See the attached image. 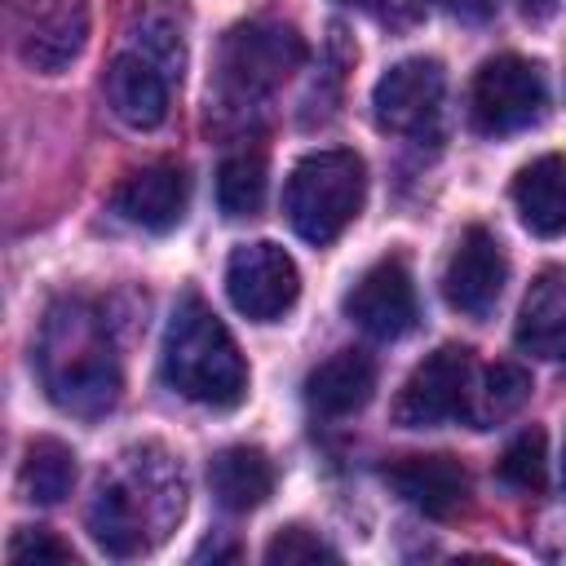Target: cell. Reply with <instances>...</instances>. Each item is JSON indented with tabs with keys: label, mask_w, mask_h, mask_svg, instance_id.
Segmentation results:
<instances>
[{
	"label": "cell",
	"mask_w": 566,
	"mask_h": 566,
	"mask_svg": "<svg viewBox=\"0 0 566 566\" xmlns=\"http://www.w3.org/2000/svg\"><path fill=\"white\" fill-rule=\"evenodd\" d=\"M186 513V473L181 464L155 447H128L97 478L88 500V535L111 557H137L168 539V531Z\"/></svg>",
	"instance_id": "6da1fadb"
},
{
	"label": "cell",
	"mask_w": 566,
	"mask_h": 566,
	"mask_svg": "<svg viewBox=\"0 0 566 566\" xmlns=\"http://www.w3.org/2000/svg\"><path fill=\"white\" fill-rule=\"evenodd\" d=\"M35 367L53 407L80 420L106 416L124 394L119 354L97 305L62 296L49 305L35 340Z\"/></svg>",
	"instance_id": "7a4b0ae2"
},
{
	"label": "cell",
	"mask_w": 566,
	"mask_h": 566,
	"mask_svg": "<svg viewBox=\"0 0 566 566\" xmlns=\"http://www.w3.org/2000/svg\"><path fill=\"white\" fill-rule=\"evenodd\" d=\"M164 380L203 407H239L248 394V363L230 327L199 296H181L164 327Z\"/></svg>",
	"instance_id": "3957f363"
},
{
	"label": "cell",
	"mask_w": 566,
	"mask_h": 566,
	"mask_svg": "<svg viewBox=\"0 0 566 566\" xmlns=\"http://www.w3.org/2000/svg\"><path fill=\"white\" fill-rule=\"evenodd\" d=\"M305 62V40L292 22L279 18H252L226 31L217 49V75L208 84V106L217 115L248 119L292 71Z\"/></svg>",
	"instance_id": "277c9868"
},
{
	"label": "cell",
	"mask_w": 566,
	"mask_h": 566,
	"mask_svg": "<svg viewBox=\"0 0 566 566\" xmlns=\"http://www.w3.org/2000/svg\"><path fill=\"white\" fill-rule=\"evenodd\" d=\"M363 199H367V164L354 150H314L292 168L283 190V212L305 243L327 248L363 212Z\"/></svg>",
	"instance_id": "5b68a950"
},
{
	"label": "cell",
	"mask_w": 566,
	"mask_h": 566,
	"mask_svg": "<svg viewBox=\"0 0 566 566\" xmlns=\"http://www.w3.org/2000/svg\"><path fill=\"white\" fill-rule=\"evenodd\" d=\"M544 106H548V93H544V75L535 62H526L517 53H500L478 66L473 93H469V115L482 137L522 133L544 119Z\"/></svg>",
	"instance_id": "8992f818"
},
{
	"label": "cell",
	"mask_w": 566,
	"mask_h": 566,
	"mask_svg": "<svg viewBox=\"0 0 566 566\" xmlns=\"http://www.w3.org/2000/svg\"><path fill=\"white\" fill-rule=\"evenodd\" d=\"M473 402V354L464 345L433 349L398 389L394 420L402 429H433L447 420H469Z\"/></svg>",
	"instance_id": "52a82bcc"
},
{
	"label": "cell",
	"mask_w": 566,
	"mask_h": 566,
	"mask_svg": "<svg viewBox=\"0 0 566 566\" xmlns=\"http://www.w3.org/2000/svg\"><path fill=\"white\" fill-rule=\"evenodd\" d=\"M226 296L230 305L252 318V323H274L283 318L296 296H301V274H296V261L270 243V239H256V243H239L226 261Z\"/></svg>",
	"instance_id": "ba28073f"
},
{
	"label": "cell",
	"mask_w": 566,
	"mask_h": 566,
	"mask_svg": "<svg viewBox=\"0 0 566 566\" xmlns=\"http://www.w3.org/2000/svg\"><path fill=\"white\" fill-rule=\"evenodd\" d=\"M13 44L31 71H66L88 44V0H22L13 18Z\"/></svg>",
	"instance_id": "9c48e42d"
},
{
	"label": "cell",
	"mask_w": 566,
	"mask_h": 566,
	"mask_svg": "<svg viewBox=\"0 0 566 566\" xmlns=\"http://www.w3.org/2000/svg\"><path fill=\"white\" fill-rule=\"evenodd\" d=\"M442 88H447V75H442L438 57H402V62H394L371 88L376 124L385 133H402V137L429 133L438 124V111H442Z\"/></svg>",
	"instance_id": "30bf717a"
},
{
	"label": "cell",
	"mask_w": 566,
	"mask_h": 566,
	"mask_svg": "<svg viewBox=\"0 0 566 566\" xmlns=\"http://www.w3.org/2000/svg\"><path fill=\"white\" fill-rule=\"evenodd\" d=\"M509 279V256L500 248V239L486 226H469L460 230L447 270H442V296L451 310H460L464 318H486L504 292Z\"/></svg>",
	"instance_id": "8fae6325"
},
{
	"label": "cell",
	"mask_w": 566,
	"mask_h": 566,
	"mask_svg": "<svg viewBox=\"0 0 566 566\" xmlns=\"http://www.w3.org/2000/svg\"><path fill=\"white\" fill-rule=\"evenodd\" d=\"M345 318L358 323L376 340H394L416 327V287L398 256H385L358 274L345 292Z\"/></svg>",
	"instance_id": "7c38bea8"
},
{
	"label": "cell",
	"mask_w": 566,
	"mask_h": 566,
	"mask_svg": "<svg viewBox=\"0 0 566 566\" xmlns=\"http://www.w3.org/2000/svg\"><path fill=\"white\" fill-rule=\"evenodd\" d=\"M186 203H190V177L181 164H168V159L128 172L111 195V208L128 226L150 234H168L186 217Z\"/></svg>",
	"instance_id": "4fadbf2b"
},
{
	"label": "cell",
	"mask_w": 566,
	"mask_h": 566,
	"mask_svg": "<svg viewBox=\"0 0 566 566\" xmlns=\"http://www.w3.org/2000/svg\"><path fill=\"white\" fill-rule=\"evenodd\" d=\"M385 482L411 504L420 509L424 517H455L464 504H469V469L447 455V451H433V455H398L394 464H385Z\"/></svg>",
	"instance_id": "5bb4252c"
},
{
	"label": "cell",
	"mask_w": 566,
	"mask_h": 566,
	"mask_svg": "<svg viewBox=\"0 0 566 566\" xmlns=\"http://www.w3.org/2000/svg\"><path fill=\"white\" fill-rule=\"evenodd\" d=\"M168 93L172 75L137 49L115 53V62L106 66V102L128 128H159L168 119Z\"/></svg>",
	"instance_id": "9a60e30c"
},
{
	"label": "cell",
	"mask_w": 566,
	"mask_h": 566,
	"mask_svg": "<svg viewBox=\"0 0 566 566\" xmlns=\"http://www.w3.org/2000/svg\"><path fill=\"white\" fill-rule=\"evenodd\" d=\"M513 340L522 354L544 363H566V270H544L517 310Z\"/></svg>",
	"instance_id": "2e32d148"
},
{
	"label": "cell",
	"mask_w": 566,
	"mask_h": 566,
	"mask_svg": "<svg viewBox=\"0 0 566 566\" xmlns=\"http://www.w3.org/2000/svg\"><path fill=\"white\" fill-rule=\"evenodd\" d=\"M376 389V363L363 349H336L305 376V402L318 416H354Z\"/></svg>",
	"instance_id": "e0dca14e"
},
{
	"label": "cell",
	"mask_w": 566,
	"mask_h": 566,
	"mask_svg": "<svg viewBox=\"0 0 566 566\" xmlns=\"http://www.w3.org/2000/svg\"><path fill=\"white\" fill-rule=\"evenodd\" d=\"M513 203L531 234H539V239L566 234V159L544 155V159L526 164L513 177Z\"/></svg>",
	"instance_id": "ac0fdd59"
},
{
	"label": "cell",
	"mask_w": 566,
	"mask_h": 566,
	"mask_svg": "<svg viewBox=\"0 0 566 566\" xmlns=\"http://www.w3.org/2000/svg\"><path fill=\"white\" fill-rule=\"evenodd\" d=\"M208 486H212V495H217L221 509L248 513V509H256V504L270 500V491H274V464H270V455L261 447H243L239 442V447H226V451H217L208 460Z\"/></svg>",
	"instance_id": "d6986e66"
},
{
	"label": "cell",
	"mask_w": 566,
	"mask_h": 566,
	"mask_svg": "<svg viewBox=\"0 0 566 566\" xmlns=\"http://www.w3.org/2000/svg\"><path fill=\"white\" fill-rule=\"evenodd\" d=\"M75 486V451L57 438H31L22 469H18V491L31 504H62Z\"/></svg>",
	"instance_id": "ffe728a7"
},
{
	"label": "cell",
	"mask_w": 566,
	"mask_h": 566,
	"mask_svg": "<svg viewBox=\"0 0 566 566\" xmlns=\"http://www.w3.org/2000/svg\"><path fill=\"white\" fill-rule=\"evenodd\" d=\"M265 203V155L234 150L217 168V208L226 217H256Z\"/></svg>",
	"instance_id": "44dd1931"
},
{
	"label": "cell",
	"mask_w": 566,
	"mask_h": 566,
	"mask_svg": "<svg viewBox=\"0 0 566 566\" xmlns=\"http://www.w3.org/2000/svg\"><path fill=\"white\" fill-rule=\"evenodd\" d=\"M133 49L146 53L155 66H164L172 80H181L186 66V35H181V13L168 4H146L133 22Z\"/></svg>",
	"instance_id": "7402d4cb"
},
{
	"label": "cell",
	"mask_w": 566,
	"mask_h": 566,
	"mask_svg": "<svg viewBox=\"0 0 566 566\" xmlns=\"http://www.w3.org/2000/svg\"><path fill=\"white\" fill-rule=\"evenodd\" d=\"M526 398H531V376H526L517 363H495V367H486V371H482V385L473 389L469 424L491 429L495 420L513 416Z\"/></svg>",
	"instance_id": "603a6c76"
},
{
	"label": "cell",
	"mask_w": 566,
	"mask_h": 566,
	"mask_svg": "<svg viewBox=\"0 0 566 566\" xmlns=\"http://www.w3.org/2000/svg\"><path fill=\"white\" fill-rule=\"evenodd\" d=\"M495 473H500V482L504 486H513V491H544V478H548V455H544V429H522L509 447H504V455H500V464H495Z\"/></svg>",
	"instance_id": "cb8c5ba5"
},
{
	"label": "cell",
	"mask_w": 566,
	"mask_h": 566,
	"mask_svg": "<svg viewBox=\"0 0 566 566\" xmlns=\"http://www.w3.org/2000/svg\"><path fill=\"white\" fill-rule=\"evenodd\" d=\"M340 553L327 544V539H318L314 531H305V526H283L270 544H265V562H283V566H292V562H336Z\"/></svg>",
	"instance_id": "d4e9b609"
},
{
	"label": "cell",
	"mask_w": 566,
	"mask_h": 566,
	"mask_svg": "<svg viewBox=\"0 0 566 566\" xmlns=\"http://www.w3.org/2000/svg\"><path fill=\"white\" fill-rule=\"evenodd\" d=\"M9 562H75V553L44 526H18V535L9 539Z\"/></svg>",
	"instance_id": "484cf974"
},
{
	"label": "cell",
	"mask_w": 566,
	"mask_h": 566,
	"mask_svg": "<svg viewBox=\"0 0 566 566\" xmlns=\"http://www.w3.org/2000/svg\"><path fill=\"white\" fill-rule=\"evenodd\" d=\"M340 4L363 9V13H371V18H394V22H402V18H411V13L420 9V0H340Z\"/></svg>",
	"instance_id": "4316f807"
},
{
	"label": "cell",
	"mask_w": 566,
	"mask_h": 566,
	"mask_svg": "<svg viewBox=\"0 0 566 566\" xmlns=\"http://www.w3.org/2000/svg\"><path fill=\"white\" fill-rule=\"evenodd\" d=\"M438 9H447L460 22H486L495 13V0H433Z\"/></svg>",
	"instance_id": "83f0119b"
},
{
	"label": "cell",
	"mask_w": 566,
	"mask_h": 566,
	"mask_svg": "<svg viewBox=\"0 0 566 566\" xmlns=\"http://www.w3.org/2000/svg\"><path fill=\"white\" fill-rule=\"evenodd\" d=\"M522 4H526V9H553L557 0H522Z\"/></svg>",
	"instance_id": "f1b7e54d"
},
{
	"label": "cell",
	"mask_w": 566,
	"mask_h": 566,
	"mask_svg": "<svg viewBox=\"0 0 566 566\" xmlns=\"http://www.w3.org/2000/svg\"><path fill=\"white\" fill-rule=\"evenodd\" d=\"M562 486H566V451H562Z\"/></svg>",
	"instance_id": "f546056e"
}]
</instances>
